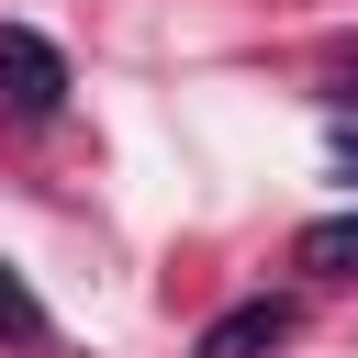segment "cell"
Wrapping results in <instances>:
<instances>
[{
  "instance_id": "277c9868",
  "label": "cell",
  "mask_w": 358,
  "mask_h": 358,
  "mask_svg": "<svg viewBox=\"0 0 358 358\" xmlns=\"http://www.w3.org/2000/svg\"><path fill=\"white\" fill-rule=\"evenodd\" d=\"M0 336H45V302H34L11 268H0Z\"/></svg>"
},
{
  "instance_id": "7a4b0ae2",
  "label": "cell",
  "mask_w": 358,
  "mask_h": 358,
  "mask_svg": "<svg viewBox=\"0 0 358 358\" xmlns=\"http://www.w3.org/2000/svg\"><path fill=\"white\" fill-rule=\"evenodd\" d=\"M280 336H291V302H235V313H213V324H201V347H190V358H268Z\"/></svg>"
},
{
  "instance_id": "3957f363",
  "label": "cell",
  "mask_w": 358,
  "mask_h": 358,
  "mask_svg": "<svg viewBox=\"0 0 358 358\" xmlns=\"http://www.w3.org/2000/svg\"><path fill=\"white\" fill-rule=\"evenodd\" d=\"M291 257H302L313 280H358V213H324V224H302V235H291Z\"/></svg>"
},
{
  "instance_id": "5b68a950",
  "label": "cell",
  "mask_w": 358,
  "mask_h": 358,
  "mask_svg": "<svg viewBox=\"0 0 358 358\" xmlns=\"http://www.w3.org/2000/svg\"><path fill=\"white\" fill-rule=\"evenodd\" d=\"M336 168H347V179H358V123H347V134H336Z\"/></svg>"
},
{
  "instance_id": "6da1fadb",
  "label": "cell",
  "mask_w": 358,
  "mask_h": 358,
  "mask_svg": "<svg viewBox=\"0 0 358 358\" xmlns=\"http://www.w3.org/2000/svg\"><path fill=\"white\" fill-rule=\"evenodd\" d=\"M0 101L22 112V123H45V112H67V56L34 34V22H0Z\"/></svg>"
}]
</instances>
